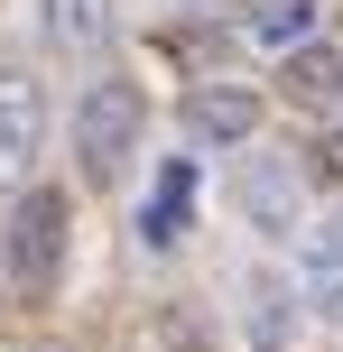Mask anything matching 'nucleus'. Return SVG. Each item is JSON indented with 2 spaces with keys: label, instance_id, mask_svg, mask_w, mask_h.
I'll use <instances>...</instances> for the list:
<instances>
[{
  "label": "nucleus",
  "instance_id": "obj_1",
  "mask_svg": "<svg viewBox=\"0 0 343 352\" xmlns=\"http://www.w3.org/2000/svg\"><path fill=\"white\" fill-rule=\"evenodd\" d=\"M65 195L56 186H28L10 204V223H0V269H10V287L19 297H47L56 278H65Z\"/></svg>",
  "mask_w": 343,
  "mask_h": 352
},
{
  "label": "nucleus",
  "instance_id": "obj_2",
  "mask_svg": "<svg viewBox=\"0 0 343 352\" xmlns=\"http://www.w3.org/2000/svg\"><path fill=\"white\" fill-rule=\"evenodd\" d=\"M140 84H121V74H102V84L74 102V148H84V176L93 186H111V176L130 167V148H140Z\"/></svg>",
  "mask_w": 343,
  "mask_h": 352
},
{
  "label": "nucleus",
  "instance_id": "obj_3",
  "mask_svg": "<svg viewBox=\"0 0 343 352\" xmlns=\"http://www.w3.org/2000/svg\"><path fill=\"white\" fill-rule=\"evenodd\" d=\"M37 140H47V93H37L28 74H0V186L28 176Z\"/></svg>",
  "mask_w": 343,
  "mask_h": 352
},
{
  "label": "nucleus",
  "instance_id": "obj_4",
  "mask_svg": "<svg viewBox=\"0 0 343 352\" xmlns=\"http://www.w3.org/2000/svg\"><path fill=\"white\" fill-rule=\"evenodd\" d=\"M186 130H195V140H251L260 102L232 93V84H195V93H186Z\"/></svg>",
  "mask_w": 343,
  "mask_h": 352
},
{
  "label": "nucleus",
  "instance_id": "obj_5",
  "mask_svg": "<svg viewBox=\"0 0 343 352\" xmlns=\"http://www.w3.org/2000/svg\"><path fill=\"white\" fill-rule=\"evenodd\" d=\"M241 213H251L260 232H288V223H297V167L251 158V167H241Z\"/></svg>",
  "mask_w": 343,
  "mask_h": 352
},
{
  "label": "nucleus",
  "instance_id": "obj_6",
  "mask_svg": "<svg viewBox=\"0 0 343 352\" xmlns=\"http://www.w3.org/2000/svg\"><path fill=\"white\" fill-rule=\"evenodd\" d=\"M186 204H195V167L167 158V167H158V195H148V213H140V241H148V250H167V241L186 232Z\"/></svg>",
  "mask_w": 343,
  "mask_h": 352
},
{
  "label": "nucleus",
  "instance_id": "obj_7",
  "mask_svg": "<svg viewBox=\"0 0 343 352\" xmlns=\"http://www.w3.org/2000/svg\"><path fill=\"white\" fill-rule=\"evenodd\" d=\"M47 28H56V47L93 56V47L111 37V0H47Z\"/></svg>",
  "mask_w": 343,
  "mask_h": 352
},
{
  "label": "nucleus",
  "instance_id": "obj_8",
  "mask_svg": "<svg viewBox=\"0 0 343 352\" xmlns=\"http://www.w3.org/2000/svg\"><path fill=\"white\" fill-rule=\"evenodd\" d=\"M288 93H297V102H334V93H343V56L334 47H297L288 56Z\"/></svg>",
  "mask_w": 343,
  "mask_h": 352
},
{
  "label": "nucleus",
  "instance_id": "obj_9",
  "mask_svg": "<svg viewBox=\"0 0 343 352\" xmlns=\"http://www.w3.org/2000/svg\"><path fill=\"white\" fill-rule=\"evenodd\" d=\"M307 28H316V0H269L260 10V47H307Z\"/></svg>",
  "mask_w": 343,
  "mask_h": 352
},
{
  "label": "nucleus",
  "instance_id": "obj_10",
  "mask_svg": "<svg viewBox=\"0 0 343 352\" xmlns=\"http://www.w3.org/2000/svg\"><path fill=\"white\" fill-rule=\"evenodd\" d=\"M307 297L325 316H343V250H307Z\"/></svg>",
  "mask_w": 343,
  "mask_h": 352
},
{
  "label": "nucleus",
  "instance_id": "obj_11",
  "mask_svg": "<svg viewBox=\"0 0 343 352\" xmlns=\"http://www.w3.org/2000/svg\"><path fill=\"white\" fill-rule=\"evenodd\" d=\"M186 10H204V0H186Z\"/></svg>",
  "mask_w": 343,
  "mask_h": 352
},
{
  "label": "nucleus",
  "instance_id": "obj_12",
  "mask_svg": "<svg viewBox=\"0 0 343 352\" xmlns=\"http://www.w3.org/2000/svg\"><path fill=\"white\" fill-rule=\"evenodd\" d=\"M334 241H343V232H334Z\"/></svg>",
  "mask_w": 343,
  "mask_h": 352
}]
</instances>
